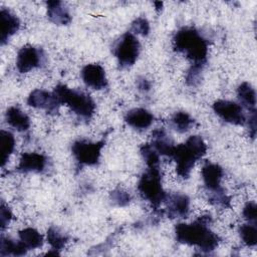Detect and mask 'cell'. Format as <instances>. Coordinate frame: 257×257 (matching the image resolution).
I'll return each mask as SVG.
<instances>
[{
    "label": "cell",
    "instance_id": "cell-1",
    "mask_svg": "<svg viewBox=\"0 0 257 257\" xmlns=\"http://www.w3.org/2000/svg\"><path fill=\"white\" fill-rule=\"evenodd\" d=\"M210 216H203L190 224H177L175 228L177 241L183 244L196 246L207 253L213 251L219 244V237L210 230Z\"/></svg>",
    "mask_w": 257,
    "mask_h": 257
},
{
    "label": "cell",
    "instance_id": "cell-2",
    "mask_svg": "<svg viewBox=\"0 0 257 257\" xmlns=\"http://www.w3.org/2000/svg\"><path fill=\"white\" fill-rule=\"evenodd\" d=\"M173 47L177 52L184 53L194 65H203L208 55L207 40L193 27H183L173 38Z\"/></svg>",
    "mask_w": 257,
    "mask_h": 257
},
{
    "label": "cell",
    "instance_id": "cell-3",
    "mask_svg": "<svg viewBox=\"0 0 257 257\" xmlns=\"http://www.w3.org/2000/svg\"><path fill=\"white\" fill-rule=\"evenodd\" d=\"M207 152V146L200 136H191L184 144L175 146L171 159L176 162L177 174L187 179L197 161L202 159Z\"/></svg>",
    "mask_w": 257,
    "mask_h": 257
},
{
    "label": "cell",
    "instance_id": "cell-4",
    "mask_svg": "<svg viewBox=\"0 0 257 257\" xmlns=\"http://www.w3.org/2000/svg\"><path fill=\"white\" fill-rule=\"evenodd\" d=\"M53 92L60 104H66L79 117L88 120L93 115L95 103L88 94L71 89L64 84H58Z\"/></svg>",
    "mask_w": 257,
    "mask_h": 257
},
{
    "label": "cell",
    "instance_id": "cell-5",
    "mask_svg": "<svg viewBox=\"0 0 257 257\" xmlns=\"http://www.w3.org/2000/svg\"><path fill=\"white\" fill-rule=\"evenodd\" d=\"M138 191L155 210L159 209L167 198L161 182L160 168H148L139 181Z\"/></svg>",
    "mask_w": 257,
    "mask_h": 257
},
{
    "label": "cell",
    "instance_id": "cell-6",
    "mask_svg": "<svg viewBox=\"0 0 257 257\" xmlns=\"http://www.w3.org/2000/svg\"><path fill=\"white\" fill-rule=\"evenodd\" d=\"M224 176L223 169L214 163L207 162L202 168V178L204 184L208 191H210L211 196L209 201L214 205L227 207L230 204V198L224 192L221 187V180Z\"/></svg>",
    "mask_w": 257,
    "mask_h": 257
},
{
    "label": "cell",
    "instance_id": "cell-7",
    "mask_svg": "<svg viewBox=\"0 0 257 257\" xmlns=\"http://www.w3.org/2000/svg\"><path fill=\"white\" fill-rule=\"evenodd\" d=\"M140 42L133 32H125L114 46L113 53L120 68L135 64L140 54Z\"/></svg>",
    "mask_w": 257,
    "mask_h": 257
},
{
    "label": "cell",
    "instance_id": "cell-8",
    "mask_svg": "<svg viewBox=\"0 0 257 257\" xmlns=\"http://www.w3.org/2000/svg\"><path fill=\"white\" fill-rule=\"evenodd\" d=\"M104 141L88 142L78 140L72 144L71 152L80 166H93L99 161Z\"/></svg>",
    "mask_w": 257,
    "mask_h": 257
},
{
    "label": "cell",
    "instance_id": "cell-9",
    "mask_svg": "<svg viewBox=\"0 0 257 257\" xmlns=\"http://www.w3.org/2000/svg\"><path fill=\"white\" fill-rule=\"evenodd\" d=\"M213 110L220 118L227 122L237 125H242L247 122L243 107L237 102L219 99L213 103Z\"/></svg>",
    "mask_w": 257,
    "mask_h": 257
},
{
    "label": "cell",
    "instance_id": "cell-10",
    "mask_svg": "<svg viewBox=\"0 0 257 257\" xmlns=\"http://www.w3.org/2000/svg\"><path fill=\"white\" fill-rule=\"evenodd\" d=\"M43 61L41 49L31 45H25L17 53L16 67L19 72L25 73L39 67Z\"/></svg>",
    "mask_w": 257,
    "mask_h": 257
},
{
    "label": "cell",
    "instance_id": "cell-11",
    "mask_svg": "<svg viewBox=\"0 0 257 257\" xmlns=\"http://www.w3.org/2000/svg\"><path fill=\"white\" fill-rule=\"evenodd\" d=\"M27 103L32 107L45 109L49 113L57 112L61 105L54 92H48L43 89H34L31 91L27 98Z\"/></svg>",
    "mask_w": 257,
    "mask_h": 257
},
{
    "label": "cell",
    "instance_id": "cell-12",
    "mask_svg": "<svg viewBox=\"0 0 257 257\" xmlns=\"http://www.w3.org/2000/svg\"><path fill=\"white\" fill-rule=\"evenodd\" d=\"M83 82L93 89H103L107 85L105 71L100 64L90 63L85 65L81 70Z\"/></svg>",
    "mask_w": 257,
    "mask_h": 257
},
{
    "label": "cell",
    "instance_id": "cell-13",
    "mask_svg": "<svg viewBox=\"0 0 257 257\" xmlns=\"http://www.w3.org/2000/svg\"><path fill=\"white\" fill-rule=\"evenodd\" d=\"M165 202L167 204L166 213L169 218H186L188 216L190 210V200L186 195H167Z\"/></svg>",
    "mask_w": 257,
    "mask_h": 257
},
{
    "label": "cell",
    "instance_id": "cell-14",
    "mask_svg": "<svg viewBox=\"0 0 257 257\" xmlns=\"http://www.w3.org/2000/svg\"><path fill=\"white\" fill-rule=\"evenodd\" d=\"M47 159L39 153H23L20 157L17 171L21 173H41L45 170Z\"/></svg>",
    "mask_w": 257,
    "mask_h": 257
},
{
    "label": "cell",
    "instance_id": "cell-15",
    "mask_svg": "<svg viewBox=\"0 0 257 257\" xmlns=\"http://www.w3.org/2000/svg\"><path fill=\"white\" fill-rule=\"evenodd\" d=\"M20 27V21L16 15L6 8L0 10V42L4 45Z\"/></svg>",
    "mask_w": 257,
    "mask_h": 257
},
{
    "label": "cell",
    "instance_id": "cell-16",
    "mask_svg": "<svg viewBox=\"0 0 257 257\" xmlns=\"http://www.w3.org/2000/svg\"><path fill=\"white\" fill-rule=\"evenodd\" d=\"M125 122L136 130H146L154 121V115L145 108H134L126 112Z\"/></svg>",
    "mask_w": 257,
    "mask_h": 257
},
{
    "label": "cell",
    "instance_id": "cell-17",
    "mask_svg": "<svg viewBox=\"0 0 257 257\" xmlns=\"http://www.w3.org/2000/svg\"><path fill=\"white\" fill-rule=\"evenodd\" d=\"M47 16L50 21L57 25H67L71 22L68 8L61 1H48L46 3Z\"/></svg>",
    "mask_w": 257,
    "mask_h": 257
},
{
    "label": "cell",
    "instance_id": "cell-18",
    "mask_svg": "<svg viewBox=\"0 0 257 257\" xmlns=\"http://www.w3.org/2000/svg\"><path fill=\"white\" fill-rule=\"evenodd\" d=\"M7 123L18 132H26L30 127L29 116L17 106H10L5 113Z\"/></svg>",
    "mask_w": 257,
    "mask_h": 257
},
{
    "label": "cell",
    "instance_id": "cell-19",
    "mask_svg": "<svg viewBox=\"0 0 257 257\" xmlns=\"http://www.w3.org/2000/svg\"><path fill=\"white\" fill-rule=\"evenodd\" d=\"M152 136H153V141L151 144L152 147L157 151L159 155L170 158L175 146L172 140L165 133V131L158 128L153 132Z\"/></svg>",
    "mask_w": 257,
    "mask_h": 257
},
{
    "label": "cell",
    "instance_id": "cell-20",
    "mask_svg": "<svg viewBox=\"0 0 257 257\" xmlns=\"http://www.w3.org/2000/svg\"><path fill=\"white\" fill-rule=\"evenodd\" d=\"M237 95L240 102L249 110L250 113L256 112V93L250 83L242 82L238 86Z\"/></svg>",
    "mask_w": 257,
    "mask_h": 257
},
{
    "label": "cell",
    "instance_id": "cell-21",
    "mask_svg": "<svg viewBox=\"0 0 257 257\" xmlns=\"http://www.w3.org/2000/svg\"><path fill=\"white\" fill-rule=\"evenodd\" d=\"M21 243L26 247L27 250L37 249L43 244L42 235L34 228H24L18 233Z\"/></svg>",
    "mask_w": 257,
    "mask_h": 257
},
{
    "label": "cell",
    "instance_id": "cell-22",
    "mask_svg": "<svg viewBox=\"0 0 257 257\" xmlns=\"http://www.w3.org/2000/svg\"><path fill=\"white\" fill-rule=\"evenodd\" d=\"M28 250L21 243V241H14L9 237H1L0 241V255L4 256H22L26 254Z\"/></svg>",
    "mask_w": 257,
    "mask_h": 257
},
{
    "label": "cell",
    "instance_id": "cell-23",
    "mask_svg": "<svg viewBox=\"0 0 257 257\" xmlns=\"http://www.w3.org/2000/svg\"><path fill=\"white\" fill-rule=\"evenodd\" d=\"M15 149V138L8 131H1V166L2 168L8 162Z\"/></svg>",
    "mask_w": 257,
    "mask_h": 257
},
{
    "label": "cell",
    "instance_id": "cell-24",
    "mask_svg": "<svg viewBox=\"0 0 257 257\" xmlns=\"http://www.w3.org/2000/svg\"><path fill=\"white\" fill-rule=\"evenodd\" d=\"M171 122L177 132L186 133L194 125L195 120L191 117L189 113L185 111H178L172 116Z\"/></svg>",
    "mask_w": 257,
    "mask_h": 257
},
{
    "label": "cell",
    "instance_id": "cell-25",
    "mask_svg": "<svg viewBox=\"0 0 257 257\" xmlns=\"http://www.w3.org/2000/svg\"><path fill=\"white\" fill-rule=\"evenodd\" d=\"M68 241V237L63 234L58 228L51 226L47 231V242L52 250H61Z\"/></svg>",
    "mask_w": 257,
    "mask_h": 257
},
{
    "label": "cell",
    "instance_id": "cell-26",
    "mask_svg": "<svg viewBox=\"0 0 257 257\" xmlns=\"http://www.w3.org/2000/svg\"><path fill=\"white\" fill-rule=\"evenodd\" d=\"M239 234L243 243L248 247H254L257 244V229L255 224H244L239 228Z\"/></svg>",
    "mask_w": 257,
    "mask_h": 257
},
{
    "label": "cell",
    "instance_id": "cell-27",
    "mask_svg": "<svg viewBox=\"0 0 257 257\" xmlns=\"http://www.w3.org/2000/svg\"><path fill=\"white\" fill-rule=\"evenodd\" d=\"M141 154L148 168H160L159 154L151 144H144L141 147Z\"/></svg>",
    "mask_w": 257,
    "mask_h": 257
},
{
    "label": "cell",
    "instance_id": "cell-28",
    "mask_svg": "<svg viewBox=\"0 0 257 257\" xmlns=\"http://www.w3.org/2000/svg\"><path fill=\"white\" fill-rule=\"evenodd\" d=\"M110 200L117 206H125L131 202V195L126 191L116 188L110 193Z\"/></svg>",
    "mask_w": 257,
    "mask_h": 257
},
{
    "label": "cell",
    "instance_id": "cell-29",
    "mask_svg": "<svg viewBox=\"0 0 257 257\" xmlns=\"http://www.w3.org/2000/svg\"><path fill=\"white\" fill-rule=\"evenodd\" d=\"M132 31L133 33L147 36L150 32V24L148 20L144 17H138L135 19V21L132 23Z\"/></svg>",
    "mask_w": 257,
    "mask_h": 257
},
{
    "label": "cell",
    "instance_id": "cell-30",
    "mask_svg": "<svg viewBox=\"0 0 257 257\" xmlns=\"http://www.w3.org/2000/svg\"><path fill=\"white\" fill-rule=\"evenodd\" d=\"M244 218L249 221L252 224H256V219H257V207L255 202H248L242 212Z\"/></svg>",
    "mask_w": 257,
    "mask_h": 257
},
{
    "label": "cell",
    "instance_id": "cell-31",
    "mask_svg": "<svg viewBox=\"0 0 257 257\" xmlns=\"http://www.w3.org/2000/svg\"><path fill=\"white\" fill-rule=\"evenodd\" d=\"M11 219H12V213L9 207L4 202H2L0 206V228L2 231L8 226Z\"/></svg>",
    "mask_w": 257,
    "mask_h": 257
},
{
    "label": "cell",
    "instance_id": "cell-32",
    "mask_svg": "<svg viewBox=\"0 0 257 257\" xmlns=\"http://www.w3.org/2000/svg\"><path fill=\"white\" fill-rule=\"evenodd\" d=\"M137 86L142 91H149L151 88V83L144 77H141L137 80Z\"/></svg>",
    "mask_w": 257,
    "mask_h": 257
},
{
    "label": "cell",
    "instance_id": "cell-33",
    "mask_svg": "<svg viewBox=\"0 0 257 257\" xmlns=\"http://www.w3.org/2000/svg\"><path fill=\"white\" fill-rule=\"evenodd\" d=\"M154 5L156 6V9H157V10H160V9H162L163 3H162V2H154Z\"/></svg>",
    "mask_w": 257,
    "mask_h": 257
}]
</instances>
